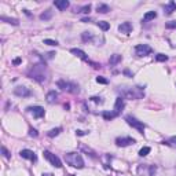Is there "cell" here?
I'll list each match as a JSON object with an SVG mask.
<instances>
[{"label": "cell", "mask_w": 176, "mask_h": 176, "mask_svg": "<svg viewBox=\"0 0 176 176\" xmlns=\"http://www.w3.org/2000/svg\"><path fill=\"white\" fill-rule=\"evenodd\" d=\"M61 132H62V128H61V127H58V128H54V130L48 131V133H47V135H48L50 138H54V136H58Z\"/></svg>", "instance_id": "21"}, {"label": "cell", "mask_w": 176, "mask_h": 176, "mask_svg": "<svg viewBox=\"0 0 176 176\" xmlns=\"http://www.w3.org/2000/svg\"><path fill=\"white\" fill-rule=\"evenodd\" d=\"M26 110H28V112H31L32 114H33V117H35V118H40V117H43V116H44V109H43L41 106L28 107Z\"/></svg>", "instance_id": "11"}, {"label": "cell", "mask_w": 176, "mask_h": 176, "mask_svg": "<svg viewBox=\"0 0 176 176\" xmlns=\"http://www.w3.org/2000/svg\"><path fill=\"white\" fill-rule=\"evenodd\" d=\"M29 136H32V138H37L39 132L35 130V128H31V130H29Z\"/></svg>", "instance_id": "32"}, {"label": "cell", "mask_w": 176, "mask_h": 176, "mask_svg": "<svg viewBox=\"0 0 176 176\" xmlns=\"http://www.w3.org/2000/svg\"><path fill=\"white\" fill-rule=\"evenodd\" d=\"M43 176H52V175H50V173H44Z\"/></svg>", "instance_id": "42"}, {"label": "cell", "mask_w": 176, "mask_h": 176, "mask_svg": "<svg viewBox=\"0 0 176 176\" xmlns=\"http://www.w3.org/2000/svg\"><path fill=\"white\" fill-rule=\"evenodd\" d=\"M149 153H150V147H147V146H146V147H142V149L139 150V155H140V157H146Z\"/></svg>", "instance_id": "30"}, {"label": "cell", "mask_w": 176, "mask_h": 176, "mask_svg": "<svg viewBox=\"0 0 176 176\" xmlns=\"http://www.w3.org/2000/svg\"><path fill=\"white\" fill-rule=\"evenodd\" d=\"M19 154H21V157H22V158L31 160V161H33V162H36V161H37L36 154L33 153L32 150H29V149H23V150H21V151H19Z\"/></svg>", "instance_id": "10"}, {"label": "cell", "mask_w": 176, "mask_h": 176, "mask_svg": "<svg viewBox=\"0 0 176 176\" xmlns=\"http://www.w3.org/2000/svg\"><path fill=\"white\" fill-rule=\"evenodd\" d=\"M92 102H95V103H102L103 100H102V98H99V96H92L91 98Z\"/></svg>", "instance_id": "36"}, {"label": "cell", "mask_w": 176, "mask_h": 176, "mask_svg": "<svg viewBox=\"0 0 176 176\" xmlns=\"http://www.w3.org/2000/svg\"><path fill=\"white\" fill-rule=\"evenodd\" d=\"M118 31L124 33V35H130L132 32V23L131 22H123L120 26H118Z\"/></svg>", "instance_id": "14"}, {"label": "cell", "mask_w": 176, "mask_h": 176, "mask_svg": "<svg viewBox=\"0 0 176 176\" xmlns=\"http://www.w3.org/2000/svg\"><path fill=\"white\" fill-rule=\"evenodd\" d=\"M154 18H157V13L155 11H149V13H146L145 17H143V21L147 22V21H151Z\"/></svg>", "instance_id": "20"}, {"label": "cell", "mask_w": 176, "mask_h": 176, "mask_svg": "<svg viewBox=\"0 0 176 176\" xmlns=\"http://www.w3.org/2000/svg\"><path fill=\"white\" fill-rule=\"evenodd\" d=\"M90 21H91V18H83L81 19V22H90Z\"/></svg>", "instance_id": "41"}, {"label": "cell", "mask_w": 176, "mask_h": 176, "mask_svg": "<svg viewBox=\"0 0 176 176\" xmlns=\"http://www.w3.org/2000/svg\"><path fill=\"white\" fill-rule=\"evenodd\" d=\"M54 6L58 8V10H61V11H65L70 6V3L68 0H56V1H54Z\"/></svg>", "instance_id": "15"}, {"label": "cell", "mask_w": 176, "mask_h": 176, "mask_svg": "<svg viewBox=\"0 0 176 176\" xmlns=\"http://www.w3.org/2000/svg\"><path fill=\"white\" fill-rule=\"evenodd\" d=\"M1 153H3V155H4L6 158H10V157H11V155H10V151H8V150L6 149V147H4V146L1 147Z\"/></svg>", "instance_id": "33"}, {"label": "cell", "mask_w": 176, "mask_h": 176, "mask_svg": "<svg viewBox=\"0 0 176 176\" xmlns=\"http://www.w3.org/2000/svg\"><path fill=\"white\" fill-rule=\"evenodd\" d=\"M155 61L157 62H167L168 61V56L164 55V54H157V55H155Z\"/></svg>", "instance_id": "28"}, {"label": "cell", "mask_w": 176, "mask_h": 176, "mask_svg": "<svg viewBox=\"0 0 176 176\" xmlns=\"http://www.w3.org/2000/svg\"><path fill=\"white\" fill-rule=\"evenodd\" d=\"M102 116H103V118H105V120L110 121V120H113V118L116 117V113H114V112H103V113H102Z\"/></svg>", "instance_id": "24"}, {"label": "cell", "mask_w": 176, "mask_h": 176, "mask_svg": "<svg viewBox=\"0 0 176 176\" xmlns=\"http://www.w3.org/2000/svg\"><path fill=\"white\" fill-rule=\"evenodd\" d=\"M96 11H98V13H100V14H106V13H109V11H110V7H109L107 4L100 3V4H98V7H96Z\"/></svg>", "instance_id": "19"}, {"label": "cell", "mask_w": 176, "mask_h": 176, "mask_svg": "<svg viewBox=\"0 0 176 176\" xmlns=\"http://www.w3.org/2000/svg\"><path fill=\"white\" fill-rule=\"evenodd\" d=\"M96 83H99V84H107V80L103 78L102 76H98L96 77Z\"/></svg>", "instance_id": "34"}, {"label": "cell", "mask_w": 176, "mask_h": 176, "mask_svg": "<svg viewBox=\"0 0 176 176\" xmlns=\"http://www.w3.org/2000/svg\"><path fill=\"white\" fill-rule=\"evenodd\" d=\"M14 94H15L17 96H22V98H26V96H31L32 95L31 90L26 88V87H22V85H19V87L14 88Z\"/></svg>", "instance_id": "9"}, {"label": "cell", "mask_w": 176, "mask_h": 176, "mask_svg": "<svg viewBox=\"0 0 176 176\" xmlns=\"http://www.w3.org/2000/svg\"><path fill=\"white\" fill-rule=\"evenodd\" d=\"M76 135H78V136H83V135H85V132H84V131L77 130V131H76Z\"/></svg>", "instance_id": "39"}, {"label": "cell", "mask_w": 176, "mask_h": 176, "mask_svg": "<svg viewBox=\"0 0 176 176\" xmlns=\"http://www.w3.org/2000/svg\"><path fill=\"white\" fill-rule=\"evenodd\" d=\"M124 106H125V103H124L123 98H117V99H116V103H114V113H116V116H118L120 113H121V110L124 109Z\"/></svg>", "instance_id": "13"}, {"label": "cell", "mask_w": 176, "mask_h": 176, "mask_svg": "<svg viewBox=\"0 0 176 176\" xmlns=\"http://www.w3.org/2000/svg\"><path fill=\"white\" fill-rule=\"evenodd\" d=\"M21 62H22V59H21V58H15V59L13 61V65H19Z\"/></svg>", "instance_id": "38"}, {"label": "cell", "mask_w": 176, "mask_h": 176, "mask_svg": "<svg viewBox=\"0 0 176 176\" xmlns=\"http://www.w3.org/2000/svg\"><path fill=\"white\" fill-rule=\"evenodd\" d=\"M65 160L73 168H77V169L84 168V160H83V157L78 153H66L65 154Z\"/></svg>", "instance_id": "3"}, {"label": "cell", "mask_w": 176, "mask_h": 176, "mask_svg": "<svg viewBox=\"0 0 176 176\" xmlns=\"http://www.w3.org/2000/svg\"><path fill=\"white\" fill-rule=\"evenodd\" d=\"M81 39H83V41H92V39H94V36H92L91 32H84V33H81Z\"/></svg>", "instance_id": "23"}, {"label": "cell", "mask_w": 176, "mask_h": 176, "mask_svg": "<svg viewBox=\"0 0 176 176\" xmlns=\"http://www.w3.org/2000/svg\"><path fill=\"white\" fill-rule=\"evenodd\" d=\"M70 52L73 54V55H76L77 58H80V59H83V61L85 62H90V59H88V56H87V54L83 51V50H80V48H72L70 50Z\"/></svg>", "instance_id": "12"}, {"label": "cell", "mask_w": 176, "mask_h": 176, "mask_svg": "<svg viewBox=\"0 0 176 176\" xmlns=\"http://www.w3.org/2000/svg\"><path fill=\"white\" fill-rule=\"evenodd\" d=\"M56 85H58V88H61L62 91L70 92V94H78L80 92L78 85L74 84V83H70V81H66V80H58Z\"/></svg>", "instance_id": "4"}, {"label": "cell", "mask_w": 176, "mask_h": 176, "mask_svg": "<svg viewBox=\"0 0 176 176\" xmlns=\"http://www.w3.org/2000/svg\"><path fill=\"white\" fill-rule=\"evenodd\" d=\"M121 59H123V56H121V55H118V54H114V55H112V56H110V59H109V63L114 66V65H117V63L121 61Z\"/></svg>", "instance_id": "18"}, {"label": "cell", "mask_w": 176, "mask_h": 176, "mask_svg": "<svg viewBox=\"0 0 176 176\" xmlns=\"http://www.w3.org/2000/svg\"><path fill=\"white\" fill-rule=\"evenodd\" d=\"M44 44H48V46H58V41H56V40H51V39H46V40H44Z\"/></svg>", "instance_id": "31"}, {"label": "cell", "mask_w": 176, "mask_h": 176, "mask_svg": "<svg viewBox=\"0 0 176 176\" xmlns=\"http://www.w3.org/2000/svg\"><path fill=\"white\" fill-rule=\"evenodd\" d=\"M43 154H44V157H46L47 160H48L50 162H51V164H52L55 168H61V167H62L61 160H59V158H58L55 154H52L51 151H48V150H44V151H43Z\"/></svg>", "instance_id": "6"}, {"label": "cell", "mask_w": 176, "mask_h": 176, "mask_svg": "<svg viewBox=\"0 0 176 176\" xmlns=\"http://www.w3.org/2000/svg\"><path fill=\"white\" fill-rule=\"evenodd\" d=\"M124 74H125V76H128V77H133V73H132V72H131V70H128V69H125L123 72Z\"/></svg>", "instance_id": "37"}, {"label": "cell", "mask_w": 176, "mask_h": 176, "mask_svg": "<svg viewBox=\"0 0 176 176\" xmlns=\"http://www.w3.org/2000/svg\"><path fill=\"white\" fill-rule=\"evenodd\" d=\"M56 98H58V94H56L55 91H50L48 94H47L46 100L48 102V103H54V102L56 100Z\"/></svg>", "instance_id": "17"}, {"label": "cell", "mask_w": 176, "mask_h": 176, "mask_svg": "<svg viewBox=\"0 0 176 176\" xmlns=\"http://www.w3.org/2000/svg\"><path fill=\"white\" fill-rule=\"evenodd\" d=\"M120 94L121 98H127V99H142L145 96V92L142 87H123L120 88Z\"/></svg>", "instance_id": "2"}, {"label": "cell", "mask_w": 176, "mask_h": 176, "mask_svg": "<svg viewBox=\"0 0 176 176\" xmlns=\"http://www.w3.org/2000/svg\"><path fill=\"white\" fill-rule=\"evenodd\" d=\"M80 149H81L83 151H85V153H90V155H91V157H94V158L96 157V155H95V153L92 151L90 147H87V146H84V145H80Z\"/></svg>", "instance_id": "26"}, {"label": "cell", "mask_w": 176, "mask_h": 176, "mask_svg": "<svg viewBox=\"0 0 176 176\" xmlns=\"http://www.w3.org/2000/svg\"><path fill=\"white\" fill-rule=\"evenodd\" d=\"M28 76L31 78H33V80H36L40 84L46 83L48 80V72H47L46 63H36V65H33L29 69V72H28Z\"/></svg>", "instance_id": "1"}, {"label": "cell", "mask_w": 176, "mask_h": 176, "mask_svg": "<svg viewBox=\"0 0 176 176\" xmlns=\"http://www.w3.org/2000/svg\"><path fill=\"white\" fill-rule=\"evenodd\" d=\"M1 21H6V22L11 23V25H18V19H15V18H7V17H1Z\"/></svg>", "instance_id": "29"}, {"label": "cell", "mask_w": 176, "mask_h": 176, "mask_svg": "<svg viewBox=\"0 0 176 176\" xmlns=\"http://www.w3.org/2000/svg\"><path fill=\"white\" fill-rule=\"evenodd\" d=\"M125 121H127V123H128V125H131L132 128H135V130L139 131L140 133H143L146 125L142 123V121L136 120V118H135V117H132V116H127V117H125Z\"/></svg>", "instance_id": "5"}, {"label": "cell", "mask_w": 176, "mask_h": 176, "mask_svg": "<svg viewBox=\"0 0 176 176\" xmlns=\"http://www.w3.org/2000/svg\"><path fill=\"white\" fill-rule=\"evenodd\" d=\"M135 52L138 56H147L151 54V47H149L147 44H138L135 47Z\"/></svg>", "instance_id": "7"}, {"label": "cell", "mask_w": 176, "mask_h": 176, "mask_svg": "<svg viewBox=\"0 0 176 176\" xmlns=\"http://www.w3.org/2000/svg\"><path fill=\"white\" fill-rule=\"evenodd\" d=\"M173 11H176V3L175 1H169L168 4L164 7V13H165L167 15H169V14H172Z\"/></svg>", "instance_id": "16"}, {"label": "cell", "mask_w": 176, "mask_h": 176, "mask_svg": "<svg viewBox=\"0 0 176 176\" xmlns=\"http://www.w3.org/2000/svg\"><path fill=\"white\" fill-rule=\"evenodd\" d=\"M51 17H52V11H51V10H47V11H44V13L40 15V19L48 21V19H51Z\"/></svg>", "instance_id": "22"}, {"label": "cell", "mask_w": 176, "mask_h": 176, "mask_svg": "<svg viewBox=\"0 0 176 176\" xmlns=\"http://www.w3.org/2000/svg\"><path fill=\"white\" fill-rule=\"evenodd\" d=\"M135 143V139L131 138V136H123V138H117L116 139V145L118 147H127Z\"/></svg>", "instance_id": "8"}, {"label": "cell", "mask_w": 176, "mask_h": 176, "mask_svg": "<svg viewBox=\"0 0 176 176\" xmlns=\"http://www.w3.org/2000/svg\"><path fill=\"white\" fill-rule=\"evenodd\" d=\"M96 25L99 26L102 31H105V32L110 29V23H109V22H105V21H99V22H96Z\"/></svg>", "instance_id": "25"}, {"label": "cell", "mask_w": 176, "mask_h": 176, "mask_svg": "<svg viewBox=\"0 0 176 176\" xmlns=\"http://www.w3.org/2000/svg\"><path fill=\"white\" fill-rule=\"evenodd\" d=\"M165 26H167L168 29H175L176 28V21H171V22H168Z\"/></svg>", "instance_id": "35"}, {"label": "cell", "mask_w": 176, "mask_h": 176, "mask_svg": "<svg viewBox=\"0 0 176 176\" xmlns=\"http://www.w3.org/2000/svg\"><path fill=\"white\" fill-rule=\"evenodd\" d=\"M169 142H171V143H172V145H173V146H176V136H173V138H171V140H169Z\"/></svg>", "instance_id": "40"}, {"label": "cell", "mask_w": 176, "mask_h": 176, "mask_svg": "<svg viewBox=\"0 0 176 176\" xmlns=\"http://www.w3.org/2000/svg\"><path fill=\"white\" fill-rule=\"evenodd\" d=\"M91 11V4H85V6H83V7L80 8L77 13H83V14H88Z\"/></svg>", "instance_id": "27"}]
</instances>
